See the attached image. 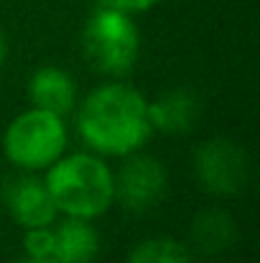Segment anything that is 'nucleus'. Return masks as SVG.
<instances>
[{
	"label": "nucleus",
	"instance_id": "nucleus-10",
	"mask_svg": "<svg viewBox=\"0 0 260 263\" xmlns=\"http://www.w3.org/2000/svg\"><path fill=\"white\" fill-rule=\"evenodd\" d=\"M99 253V233L85 217H67L54 228V261L94 263Z\"/></svg>",
	"mask_w": 260,
	"mask_h": 263
},
{
	"label": "nucleus",
	"instance_id": "nucleus-2",
	"mask_svg": "<svg viewBox=\"0 0 260 263\" xmlns=\"http://www.w3.org/2000/svg\"><path fill=\"white\" fill-rule=\"evenodd\" d=\"M56 210L67 217L94 220L115 202V174L92 154L59 156L44 176Z\"/></svg>",
	"mask_w": 260,
	"mask_h": 263
},
{
	"label": "nucleus",
	"instance_id": "nucleus-9",
	"mask_svg": "<svg viewBox=\"0 0 260 263\" xmlns=\"http://www.w3.org/2000/svg\"><path fill=\"white\" fill-rule=\"evenodd\" d=\"M148 120L153 133L186 136L199 120V97L189 87H173L148 102Z\"/></svg>",
	"mask_w": 260,
	"mask_h": 263
},
{
	"label": "nucleus",
	"instance_id": "nucleus-8",
	"mask_svg": "<svg viewBox=\"0 0 260 263\" xmlns=\"http://www.w3.org/2000/svg\"><path fill=\"white\" fill-rule=\"evenodd\" d=\"M26 95L31 107L54 112V115H69L77 107V82L74 77L56 64H46L31 72L28 85H26Z\"/></svg>",
	"mask_w": 260,
	"mask_h": 263
},
{
	"label": "nucleus",
	"instance_id": "nucleus-11",
	"mask_svg": "<svg viewBox=\"0 0 260 263\" xmlns=\"http://www.w3.org/2000/svg\"><path fill=\"white\" fill-rule=\"evenodd\" d=\"M237 238V225L225 210H204L191 222V240L202 256H217L227 251Z\"/></svg>",
	"mask_w": 260,
	"mask_h": 263
},
{
	"label": "nucleus",
	"instance_id": "nucleus-7",
	"mask_svg": "<svg viewBox=\"0 0 260 263\" xmlns=\"http://www.w3.org/2000/svg\"><path fill=\"white\" fill-rule=\"evenodd\" d=\"M3 202L8 207V215L15 225L23 230L31 228H46L56 222V204L49 194V186L44 179L33 176L31 172H23L18 176H10L3 186Z\"/></svg>",
	"mask_w": 260,
	"mask_h": 263
},
{
	"label": "nucleus",
	"instance_id": "nucleus-15",
	"mask_svg": "<svg viewBox=\"0 0 260 263\" xmlns=\"http://www.w3.org/2000/svg\"><path fill=\"white\" fill-rule=\"evenodd\" d=\"M5 59H8V39H5V31L0 28V67L5 64Z\"/></svg>",
	"mask_w": 260,
	"mask_h": 263
},
{
	"label": "nucleus",
	"instance_id": "nucleus-4",
	"mask_svg": "<svg viewBox=\"0 0 260 263\" xmlns=\"http://www.w3.org/2000/svg\"><path fill=\"white\" fill-rule=\"evenodd\" d=\"M67 151V125L62 115L28 107L15 115L3 133V154L21 172L49 169Z\"/></svg>",
	"mask_w": 260,
	"mask_h": 263
},
{
	"label": "nucleus",
	"instance_id": "nucleus-1",
	"mask_svg": "<svg viewBox=\"0 0 260 263\" xmlns=\"http://www.w3.org/2000/svg\"><path fill=\"white\" fill-rule=\"evenodd\" d=\"M77 130L87 146L102 156H128L141 151L153 128L143 92L120 80L94 87L77 110Z\"/></svg>",
	"mask_w": 260,
	"mask_h": 263
},
{
	"label": "nucleus",
	"instance_id": "nucleus-6",
	"mask_svg": "<svg viewBox=\"0 0 260 263\" xmlns=\"http://www.w3.org/2000/svg\"><path fill=\"white\" fill-rule=\"evenodd\" d=\"M169 192V172L166 166L148 154H128L120 172L115 176V202L123 210L141 215L164 202Z\"/></svg>",
	"mask_w": 260,
	"mask_h": 263
},
{
	"label": "nucleus",
	"instance_id": "nucleus-14",
	"mask_svg": "<svg viewBox=\"0 0 260 263\" xmlns=\"http://www.w3.org/2000/svg\"><path fill=\"white\" fill-rule=\"evenodd\" d=\"M105 3H110V5H115V8H120V10L135 15V13H146V10L156 8L161 0H105Z\"/></svg>",
	"mask_w": 260,
	"mask_h": 263
},
{
	"label": "nucleus",
	"instance_id": "nucleus-3",
	"mask_svg": "<svg viewBox=\"0 0 260 263\" xmlns=\"http://www.w3.org/2000/svg\"><path fill=\"white\" fill-rule=\"evenodd\" d=\"M82 51L87 64L110 80L133 72L141 57V31L130 13L99 0L82 28Z\"/></svg>",
	"mask_w": 260,
	"mask_h": 263
},
{
	"label": "nucleus",
	"instance_id": "nucleus-5",
	"mask_svg": "<svg viewBox=\"0 0 260 263\" xmlns=\"http://www.w3.org/2000/svg\"><path fill=\"white\" fill-rule=\"evenodd\" d=\"M194 174L204 192L214 197H237L248 186L250 161L240 143L209 138L194 151Z\"/></svg>",
	"mask_w": 260,
	"mask_h": 263
},
{
	"label": "nucleus",
	"instance_id": "nucleus-12",
	"mask_svg": "<svg viewBox=\"0 0 260 263\" xmlns=\"http://www.w3.org/2000/svg\"><path fill=\"white\" fill-rule=\"evenodd\" d=\"M125 263H194L191 261V251L173 240L169 235H158V238H146L141 243H135L128 253Z\"/></svg>",
	"mask_w": 260,
	"mask_h": 263
},
{
	"label": "nucleus",
	"instance_id": "nucleus-16",
	"mask_svg": "<svg viewBox=\"0 0 260 263\" xmlns=\"http://www.w3.org/2000/svg\"><path fill=\"white\" fill-rule=\"evenodd\" d=\"M15 263H56V261H54V258H28V256H26L23 261H15Z\"/></svg>",
	"mask_w": 260,
	"mask_h": 263
},
{
	"label": "nucleus",
	"instance_id": "nucleus-13",
	"mask_svg": "<svg viewBox=\"0 0 260 263\" xmlns=\"http://www.w3.org/2000/svg\"><path fill=\"white\" fill-rule=\"evenodd\" d=\"M23 251L28 258H54V225L26 230Z\"/></svg>",
	"mask_w": 260,
	"mask_h": 263
}]
</instances>
